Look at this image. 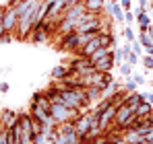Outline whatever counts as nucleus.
Listing matches in <instances>:
<instances>
[{"instance_id":"obj_1","label":"nucleus","mask_w":153,"mask_h":144,"mask_svg":"<svg viewBox=\"0 0 153 144\" xmlns=\"http://www.w3.org/2000/svg\"><path fill=\"white\" fill-rule=\"evenodd\" d=\"M79 115H81V113H79L76 109L66 107L64 103H52V107H50V118L56 121L58 126L64 123V121H75Z\"/></svg>"},{"instance_id":"obj_2","label":"nucleus","mask_w":153,"mask_h":144,"mask_svg":"<svg viewBox=\"0 0 153 144\" xmlns=\"http://www.w3.org/2000/svg\"><path fill=\"white\" fill-rule=\"evenodd\" d=\"M120 105H110V107H105L102 109L100 113H97V128L102 130V132H108L110 130V126L114 123V115H116V109H118Z\"/></svg>"},{"instance_id":"obj_3","label":"nucleus","mask_w":153,"mask_h":144,"mask_svg":"<svg viewBox=\"0 0 153 144\" xmlns=\"http://www.w3.org/2000/svg\"><path fill=\"white\" fill-rule=\"evenodd\" d=\"M4 31L10 35V33H17V25H19V12H17V6H6L4 10Z\"/></svg>"},{"instance_id":"obj_4","label":"nucleus","mask_w":153,"mask_h":144,"mask_svg":"<svg viewBox=\"0 0 153 144\" xmlns=\"http://www.w3.org/2000/svg\"><path fill=\"white\" fill-rule=\"evenodd\" d=\"M60 49H64V51H79V35H76V31L60 35Z\"/></svg>"},{"instance_id":"obj_5","label":"nucleus","mask_w":153,"mask_h":144,"mask_svg":"<svg viewBox=\"0 0 153 144\" xmlns=\"http://www.w3.org/2000/svg\"><path fill=\"white\" fill-rule=\"evenodd\" d=\"M85 12H87V8H85L83 0H79V2H75V4H71V6L64 8V17H68V19H81Z\"/></svg>"},{"instance_id":"obj_6","label":"nucleus","mask_w":153,"mask_h":144,"mask_svg":"<svg viewBox=\"0 0 153 144\" xmlns=\"http://www.w3.org/2000/svg\"><path fill=\"white\" fill-rule=\"evenodd\" d=\"M19 120V113L13 111V109H0V123L4 128H13Z\"/></svg>"},{"instance_id":"obj_7","label":"nucleus","mask_w":153,"mask_h":144,"mask_svg":"<svg viewBox=\"0 0 153 144\" xmlns=\"http://www.w3.org/2000/svg\"><path fill=\"white\" fill-rule=\"evenodd\" d=\"M93 66H95L97 72H112V68H114V51H110L108 56H103L102 60H97Z\"/></svg>"},{"instance_id":"obj_8","label":"nucleus","mask_w":153,"mask_h":144,"mask_svg":"<svg viewBox=\"0 0 153 144\" xmlns=\"http://www.w3.org/2000/svg\"><path fill=\"white\" fill-rule=\"evenodd\" d=\"M143 99H145V97L141 95V93H137V91H134V93H126V95H124V99H122V105H128V107H132V111H134Z\"/></svg>"},{"instance_id":"obj_9","label":"nucleus","mask_w":153,"mask_h":144,"mask_svg":"<svg viewBox=\"0 0 153 144\" xmlns=\"http://www.w3.org/2000/svg\"><path fill=\"white\" fill-rule=\"evenodd\" d=\"M29 39H31L33 43H42V41H48V39H50V33H48L46 29H42V27H35V29L29 33Z\"/></svg>"},{"instance_id":"obj_10","label":"nucleus","mask_w":153,"mask_h":144,"mask_svg":"<svg viewBox=\"0 0 153 144\" xmlns=\"http://www.w3.org/2000/svg\"><path fill=\"white\" fill-rule=\"evenodd\" d=\"M85 2V8L89 12H97V15H103V8H105V0H83Z\"/></svg>"},{"instance_id":"obj_11","label":"nucleus","mask_w":153,"mask_h":144,"mask_svg":"<svg viewBox=\"0 0 153 144\" xmlns=\"http://www.w3.org/2000/svg\"><path fill=\"white\" fill-rule=\"evenodd\" d=\"M6 132H8V144H21L23 132H21L19 123H15L13 128H6Z\"/></svg>"},{"instance_id":"obj_12","label":"nucleus","mask_w":153,"mask_h":144,"mask_svg":"<svg viewBox=\"0 0 153 144\" xmlns=\"http://www.w3.org/2000/svg\"><path fill=\"white\" fill-rule=\"evenodd\" d=\"M37 107H42L44 111H48L50 113V107H52V103H50V99L44 95V93H33V99H31Z\"/></svg>"},{"instance_id":"obj_13","label":"nucleus","mask_w":153,"mask_h":144,"mask_svg":"<svg viewBox=\"0 0 153 144\" xmlns=\"http://www.w3.org/2000/svg\"><path fill=\"white\" fill-rule=\"evenodd\" d=\"M149 113H153V105L149 101L143 99V101L139 103V107L134 109V115H137V118H145V115H149Z\"/></svg>"},{"instance_id":"obj_14","label":"nucleus","mask_w":153,"mask_h":144,"mask_svg":"<svg viewBox=\"0 0 153 144\" xmlns=\"http://www.w3.org/2000/svg\"><path fill=\"white\" fill-rule=\"evenodd\" d=\"M68 74V66H64V64H58V66H54L50 72V76H52V80L56 82V80H62L64 76Z\"/></svg>"},{"instance_id":"obj_15","label":"nucleus","mask_w":153,"mask_h":144,"mask_svg":"<svg viewBox=\"0 0 153 144\" xmlns=\"http://www.w3.org/2000/svg\"><path fill=\"white\" fill-rule=\"evenodd\" d=\"M134 21L139 23V31H147V27L151 25V17L147 12H139V15H134Z\"/></svg>"},{"instance_id":"obj_16","label":"nucleus","mask_w":153,"mask_h":144,"mask_svg":"<svg viewBox=\"0 0 153 144\" xmlns=\"http://www.w3.org/2000/svg\"><path fill=\"white\" fill-rule=\"evenodd\" d=\"M110 51H112V49H110V48H105V46H102V48H97L95 51H93V54H91V56H89V62H91V64H95L97 60H102L103 56H108Z\"/></svg>"},{"instance_id":"obj_17","label":"nucleus","mask_w":153,"mask_h":144,"mask_svg":"<svg viewBox=\"0 0 153 144\" xmlns=\"http://www.w3.org/2000/svg\"><path fill=\"white\" fill-rule=\"evenodd\" d=\"M139 43H141L145 49L153 48V39L149 37V33H147V31H139Z\"/></svg>"},{"instance_id":"obj_18","label":"nucleus","mask_w":153,"mask_h":144,"mask_svg":"<svg viewBox=\"0 0 153 144\" xmlns=\"http://www.w3.org/2000/svg\"><path fill=\"white\" fill-rule=\"evenodd\" d=\"M4 10H6V6H0V43H4V41H8V33L4 31Z\"/></svg>"},{"instance_id":"obj_19","label":"nucleus","mask_w":153,"mask_h":144,"mask_svg":"<svg viewBox=\"0 0 153 144\" xmlns=\"http://www.w3.org/2000/svg\"><path fill=\"white\" fill-rule=\"evenodd\" d=\"M91 144H110V134L103 132V134H100V136L91 138Z\"/></svg>"},{"instance_id":"obj_20","label":"nucleus","mask_w":153,"mask_h":144,"mask_svg":"<svg viewBox=\"0 0 153 144\" xmlns=\"http://www.w3.org/2000/svg\"><path fill=\"white\" fill-rule=\"evenodd\" d=\"M118 68H120V74H122L124 78H130V74H132V66H130L128 62H122Z\"/></svg>"},{"instance_id":"obj_21","label":"nucleus","mask_w":153,"mask_h":144,"mask_svg":"<svg viewBox=\"0 0 153 144\" xmlns=\"http://www.w3.org/2000/svg\"><path fill=\"white\" fill-rule=\"evenodd\" d=\"M126 62L130 64V66H137V64L141 62V56H139V54H134V51H128V56H126Z\"/></svg>"},{"instance_id":"obj_22","label":"nucleus","mask_w":153,"mask_h":144,"mask_svg":"<svg viewBox=\"0 0 153 144\" xmlns=\"http://www.w3.org/2000/svg\"><path fill=\"white\" fill-rule=\"evenodd\" d=\"M122 89H124L126 93H134V91H137V82H134L132 78H126V82L122 84Z\"/></svg>"},{"instance_id":"obj_23","label":"nucleus","mask_w":153,"mask_h":144,"mask_svg":"<svg viewBox=\"0 0 153 144\" xmlns=\"http://www.w3.org/2000/svg\"><path fill=\"white\" fill-rule=\"evenodd\" d=\"M141 64H143L147 70H151V68H153V56H149V54L143 56V58H141Z\"/></svg>"},{"instance_id":"obj_24","label":"nucleus","mask_w":153,"mask_h":144,"mask_svg":"<svg viewBox=\"0 0 153 144\" xmlns=\"http://www.w3.org/2000/svg\"><path fill=\"white\" fill-rule=\"evenodd\" d=\"M128 43H130V51H134V54H139V56H141V51H143V46H141L137 39H134V41H128Z\"/></svg>"},{"instance_id":"obj_25","label":"nucleus","mask_w":153,"mask_h":144,"mask_svg":"<svg viewBox=\"0 0 153 144\" xmlns=\"http://www.w3.org/2000/svg\"><path fill=\"white\" fill-rule=\"evenodd\" d=\"M124 37H126V41H134V39H137V37H134V31H132L130 27L124 29Z\"/></svg>"},{"instance_id":"obj_26","label":"nucleus","mask_w":153,"mask_h":144,"mask_svg":"<svg viewBox=\"0 0 153 144\" xmlns=\"http://www.w3.org/2000/svg\"><path fill=\"white\" fill-rule=\"evenodd\" d=\"M130 78L137 82V87H139V84H145V78H143L141 74H130Z\"/></svg>"},{"instance_id":"obj_27","label":"nucleus","mask_w":153,"mask_h":144,"mask_svg":"<svg viewBox=\"0 0 153 144\" xmlns=\"http://www.w3.org/2000/svg\"><path fill=\"white\" fill-rule=\"evenodd\" d=\"M118 4L122 6V10H124V12L130 10V0H118Z\"/></svg>"},{"instance_id":"obj_28","label":"nucleus","mask_w":153,"mask_h":144,"mask_svg":"<svg viewBox=\"0 0 153 144\" xmlns=\"http://www.w3.org/2000/svg\"><path fill=\"white\" fill-rule=\"evenodd\" d=\"M132 21H134V12H124V23H132Z\"/></svg>"},{"instance_id":"obj_29","label":"nucleus","mask_w":153,"mask_h":144,"mask_svg":"<svg viewBox=\"0 0 153 144\" xmlns=\"http://www.w3.org/2000/svg\"><path fill=\"white\" fill-rule=\"evenodd\" d=\"M8 89H10L8 82H2V84H0V93H8Z\"/></svg>"},{"instance_id":"obj_30","label":"nucleus","mask_w":153,"mask_h":144,"mask_svg":"<svg viewBox=\"0 0 153 144\" xmlns=\"http://www.w3.org/2000/svg\"><path fill=\"white\" fill-rule=\"evenodd\" d=\"M139 8H143V10H147V0H139Z\"/></svg>"},{"instance_id":"obj_31","label":"nucleus","mask_w":153,"mask_h":144,"mask_svg":"<svg viewBox=\"0 0 153 144\" xmlns=\"http://www.w3.org/2000/svg\"><path fill=\"white\" fill-rule=\"evenodd\" d=\"M147 33H149V37H151V39H153V27H151V25L147 27Z\"/></svg>"},{"instance_id":"obj_32","label":"nucleus","mask_w":153,"mask_h":144,"mask_svg":"<svg viewBox=\"0 0 153 144\" xmlns=\"http://www.w3.org/2000/svg\"><path fill=\"white\" fill-rule=\"evenodd\" d=\"M151 72H153V68H151Z\"/></svg>"}]
</instances>
